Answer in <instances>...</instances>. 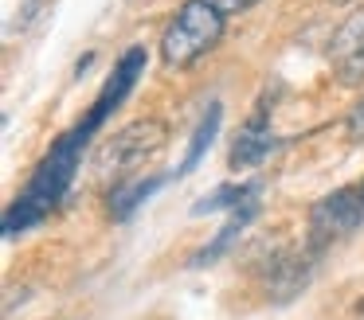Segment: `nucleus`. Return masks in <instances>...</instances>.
Returning <instances> with one entry per match:
<instances>
[{
  "label": "nucleus",
  "mask_w": 364,
  "mask_h": 320,
  "mask_svg": "<svg viewBox=\"0 0 364 320\" xmlns=\"http://www.w3.org/2000/svg\"><path fill=\"white\" fill-rule=\"evenodd\" d=\"M87 140H90V133L82 129V125H75L67 137H59L55 145H51V153L36 164V172L24 184V192H20L16 199L9 203V211H4V238H16L28 226L48 219V211L55 207L67 195V187L75 184V172H79Z\"/></svg>",
  "instance_id": "1"
},
{
  "label": "nucleus",
  "mask_w": 364,
  "mask_h": 320,
  "mask_svg": "<svg viewBox=\"0 0 364 320\" xmlns=\"http://www.w3.org/2000/svg\"><path fill=\"white\" fill-rule=\"evenodd\" d=\"M223 23H228V16L215 4H208V0H184L181 12L168 20L165 35H161V62L173 70L192 67V62L204 59L223 39Z\"/></svg>",
  "instance_id": "2"
},
{
  "label": "nucleus",
  "mask_w": 364,
  "mask_h": 320,
  "mask_svg": "<svg viewBox=\"0 0 364 320\" xmlns=\"http://www.w3.org/2000/svg\"><path fill=\"white\" fill-rule=\"evenodd\" d=\"M165 140H168L165 121H157V117H137V121L122 125L118 133H110V137L98 145L95 168L102 172V176H126V172L141 168L145 160H153V156L165 148Z\"/></svg>",
  "instance_id": "3"
},
{
  "label": "nucleus",
  "mask_w": 364,
  "mask_h": 320,
  "mask_svg": "<svg viewBox=\"0 0 364 320\" xmlns=\"http://www.w3.org/2000/svg\"><path fill=\"white\" fill-rule=\"evenodd\" d=\"M356 226H364L360 187H337L309 207V246L325 250L329 242L348 238Z\"/></svg>",
  "instance_id": "4"
},
{
  "label": "nucleus",
  "mask_w": 364,
  "mask_h": 320,
  "mask_svg": "<svg viewBox=\"0 0 364 320\" xmlns=\"http://www.w3.org/2000/svg\"><path fill=\"white\" fill-rule=\"evenodd\" d=\"M145 59H149V55H145V47H129V51L118 59V67H114V75L106 78V86L98 90L95 106H90V109H87V117L79 121L82 129L90 133V137H95V133L106 125V117H110L114 109H118L122 101L129 98V90L137 86V78L145 75Z\"/></svg>",
  "instance_id": "5"
},
{
  "label": "nucleus",
  "mask_w": 364,
  "mask_h": 320,
  "mask_svg": "<svg viewBox=\"0 0 364 320\" xmlns=\"http://www.w3.org/2000/svg\"><path fill=\"white\" fill-rule=\"evenodd\" d=\"M329 67L337 75L341 86H356L364 82V8H356L329 43Z\"/></svg>",
  "instance_id": "6"
},
{
  "label": "nucleus",
  "mask_w": 364,
  "mask_h": 320,
  "mask_svg": "<svg viewBox=\"0 0 364 320\" xmlns=\"http://www.w3.org/2000/svg\"><path fill=\"white\" fill-rule=\"evenodd\" d=\"M282 148V137L278 133H270V106L262 101L259 114L251 117V121L239 129L235 145H231V168H255V164H262L270 153H278Z\"/></svg>",
  "instance_id": "7"
},
{
  "label": "nucleus",
  "mask_w": 364,
  "mask_h": 320,
  "mask_svg": "<svg viewBox=\"0 0 364 320\" xmlns=\"http://www.w3.org/2000/svg\"><path fill=\"white\" fill-rule=\"evenodd\" d=\"M309 281V262L294 250H274V254L262 262V289H267L270 301H290L306 289Z\"/></svg>",
  "instance_id": "8"
},
{
  "label": "nucleus",
  "mask_w": 364,
  "mask_h": 320,
  "mask_svg": "<svg viewBox=\"0 0 364 320\" xmlns=\"http://www.w3.org/2000/svg\"><path fill=\"white\" fill-rule=\"evenodd\" d=\"M255 215H259V199H247L243 207H235V211H231V219H228V223H223L220 231H215V238L208 242V246L200 250L196 258H192V265H212L215 258H223V254H228V250L235 246L239 238H243L247 223H251Z\"/></svg>",
  "instance_id": "9"
},
{
  "label": "nucleus",
  "mask_w": 364,
  "mask_h": 320,
  "mask_svg": "<svg viewBox=\"0 0 364 320\" xmlns=\"http://www.w3.org/2000/svg\"><path fill=\"white\" fill-rule=\"evenodd\" d=\"M168 180H176V172H165V176H137V180H122V184H114V192H110V215L114 219H129L153 192H161Z\"/></svg>",
  "instance_id": "10"
},
{
  "label": "nucleus",
  "mask_w": 364,
  "mask_h": 320,
  "mask_svg": "<svg viewBox=\"0 0 364 320\" xmlns=\"http://www.w3.org/2000/svg\"><path fill=\"white\" fill-rule=\"evenodd\" d=\"M220 125H223V106H220V101H212V106H208V114L200 117L196 133H192L188 153H184V160H181V168H176V176H188V172L196 168L200 160H204L208 148H212V140L220 137Z\"/></svg>",
  "instance_id": "11"
},
{
  "label": "nucleus",
  "mask_w": 364,
  "mask_h": 320,
  "mask_svg": "<svg viewBox=\"0 0 364 320\" xmlns=\"http://www.w3.org/2000/svg\"><path fill=\"white\" fill-rule=\"evenodd\" d=\"M259 192H262V180H247V184H223V187H215L212 195H204V199L192 207V215H208V211H223V207H243L247 199H259Z\"/></svg>",
  "instance_id": "12"
},
{
  "label": "nucleus",
  "mask_w": 364,
  "mask_h": 320,
  "mask_svg": "<svg viewBox=\"0 0 364 320\" xmlns=\"http://www.w3.org/2000/svg\"><path fill=\"white\" fill-rule=\"evenodd\" d=\"M51 0H20V8H16V20L9 23V31H16L20 28V35H24V31H32L36 23L43 20V16L48 12H40V8H48Z\"/></svg>",
  "instance_id": "13"
},
{
  "label": "nucleus",
  "mask_w": 364,
  "mask_h": 320,
  "mask_svg": "<svg viewBox=\"0 0 364 320\" xmlns=\"http://www.w3.org/2000/svg\"><path fill=\"white\" fill-rule=\"evenodd\" d=\"M345 129H348V137H353V140H364V98L356 101L353 109H348V117H345Z\"/></svg>",
  "instance_id": "14"
},
{
  "label": "nucleus",
  "mask_w": 364,
  "mask_h": 320,
  "mask_svg": "<svg viewBox=\"0 0 364 320\" xmlns=\"http://www.w3.org/2000/svg\"><path fill=\"white\" fill-rule=\"evenodd\" d=\"M208 4H215L223 16H239V12H247V8H255L259 0H208Z\"/></svg>",
  "instance_id": "15"
},
{
  "label": "nucleus",
  "mask_w": 364,
  "mask_h": 320,
  "mask_svg": "<svg viewBox=\"0 0 364 320\" xmlns=\"http://www.w3.org/2000/svg\"><path fill=\"white\" fill-rule=\"evenodd\" d=\"M356 187H360V207H364V184H356Z\"/></svg>",
  "instance_id": "16"
}]
</instances>
